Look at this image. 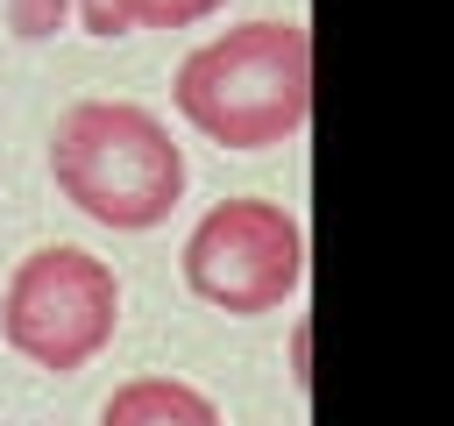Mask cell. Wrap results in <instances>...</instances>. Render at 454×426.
I'll return each instance as SVG.
<instances>
[{
	"mask_svg": "<svg viewBox=\"0 0 454 426\" xmlns=\"http://www.w3.org/2000/svg\"><path fill=\"white\" fill-rule=\"evenodd\" d=\"M0 7H7V28L21 43H43V36H57L71 21V0H0Z\"/></svg>",
	"mask_w": 454,
	"mask_h": 426,
	"instance_id": "7",
	"label": "cell"
},
{
	"mask_svg": "<svg viewBox=\"0 0 454 426\" xmlns=\"http://www.w3.org/2000/svg\"><path fill=\"white\" fill-rule=\"evenodd\" d=\"M184 291L213 312L255 320L298 298L305 284V227L277 199H220L184 234Z\"/></svg>",
	"mask_w": 454,
	"mask_h": 426,
	"instance_id": "4",
	"label": "cell"
},
{
	"mask_svg": "<svg viewBox=\"0 0 454 426\" xmlns=\"http://www.w3.org/2000/svg\"><path fill=\"white\" fill-rule=\"evenodd\" d=\"M50 185L85 220L142 234L184 199V149L142 99H71L50 128Z\"/></svg>",
	"mask_w": 454,
	"mask_h": 426,
	"instance_id": "2",
	"label": "cell"
},
{
	"mask_svg": "<svg viewBox=\"0 0 454 426\" xmlns=\"http://www.w3.org/2000/svg\"><path fill=\"white\" fill-rule=\"evenodd\" d=\"M121 334V277L106 256L50 241L28 248L0 291V341L50 376L85 369L92 355H106Z\"/></svg>",
	"mask_w": 454,
	"mask_h": 426,
	"instance_id": "3",
	"label": "cell"
},
{
	"mask_svg": "<svg viewBox=\"0 0 454 426\" xmlns=\"http://www.w3.org/2000/svg\"><path fill=\"white\" fill-rule=\"evenodd\" d=\"M177 114L220 149H277L312 121V36L305 21H241L206 36L170 85Z\"/></svg>",
	"mask_w": 454,
	"mask_h": 426,
	"instance_id": "1",
	"label": "cell"
},
{
	"mask_svg": "<svg viewBox=\"0 0 454 426\" xmlns=\"http://www.w3.org/2000/svg\"><path fill=\"white\" fill-rule=\"evenodd\" d=\"M227 0H85L78 21L92 36H128V28H192V21H213Z\"/></svg>",
	"mask_w": 454,
	"mask_h": 426,
	"instance_id": "6",
	"label": "cell"
},
{
	"mask_svg": "<svg viewBox=\"0 0 454 426\" xmlns=\"http://www.w3.org/2000/svg\"><path fill=\"white\" fill-rule=\"evenodd\" d=\"M99 426H220V405L184 376H128L99 405Z\"/></svg>",
	"mask_w": 454,
	"mask_h": 426,
	"instance_id": "5",
	"label": "cell"
}]
</instances>
